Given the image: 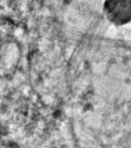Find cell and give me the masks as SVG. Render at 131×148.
<instances>
[{"mask_svg": "<svg viewBox=\"0 0 131 148\" xmlns=\"http://www.w3.org/2000/svg\"><path fill=\"white\" fill-rule=\"evenodd\" d=\"M103 10L111 23L122 25L131 22V0H104Z\"/></svg>", "mask_w": 131, "mask_h": 148, "instance_id": "6da1fadb", "label": "cell"}]
</instances>
